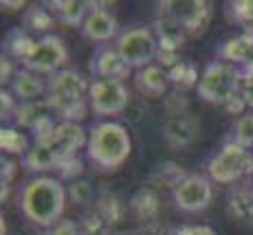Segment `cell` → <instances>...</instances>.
I'll list each match as a JSON object with an SVG mask.
<instances>
[{
	"label": "cell",
	"instance_id": "cell-2",
	"mask_svg": "<svg viewBox=\"0 0 253 235\" xmlns=\"http://www.w3.org/2000/svg\"><path fill=\"white\" fill-rule=\"evenodd\" d=\"M88 88L90 81H86L84 75L77 71L64 68L48 77L46 81V97L48 106L53 108L55 117L71 123H82L88 115Z\"/></svg>",
	"mask_w": 253,
	"mask_h": 235
},
{
	"label": "cell",
	"instance_id": "cell-20",
	"mask_svg": "<svg viewBox=\"0 0 253 235\" xmlns=\"http://www.w3.org/2000/svg\"><path fill=\"white\" fill-rule=\"evenodd\" d=\"M57 165H60V158L48 148V143H33L27 154L22 156V167L33 171V174H44L48 169H57Z\"/></svg>",
	"mask_w": 253,
	"mask_h": 235
},
{
	"label": "cell",
	"instance_id": "cell-3",
	"mask_svg": "<svg viewBox=\"0 0 253 235\" xmlns=\"http://www.w3.org/2000/svg\"><path fill=\"white\" fill-rule=\"evenodd\" d=\"M132 152V139L128 130L115 121H99L88 130L86 156L97 169L115 171L128 160Z\"/></svg>",
	"mask_w": 253,
	"mask_h": 235
},
{
	"label": "cell",
	"instance_id": "cell-7",
	"mask_svg": "<svg viewBox=\"0 0 253 235\" xmlns=\"http://www.w3.org/2000/svg\"><path fill=\"white\" fill-rule=\"evenodd\" d=\"M66 62H69V48L62 38L53 36H40L36 40V46L31 48V53L27 55V60L22 62V68L38 75H55V73L64 71Z\"/></svg>",
	"mask_w": 253,
	"mask_h": 235
},
{
	"label": "cell",
	"instance_id": "cell-18",
	"mask_svg": "<svg viewBox=\"0 0 253 235\" xmlns=\"http://www.w3.org/2000/svg\"><path fill=\"white\" fill-rule=\"evenodd\" d=\"M46 9L55 16L57 22L66 27H80L90 13V2L86 0H46Z\"/></svg>",
	"mask_w": 253,
	"mask_h": 235
},
{
	"label": "cell",
	"instance_id": "cell-37",
	"mask_svg": "<svg viewBox=\"0 0 253 235\" xmlns=\"http://www.w3.org/2000/svg\"><path fill=\"white\" fill-rule=\"evenodd\" d=\"M172 235H216V231L207 224H185V227L176 229Z\"/></svg>",
	"mask_w": 253,
	"mask_h": 235
},
{
	"label": "cell",
	"instance_id": "cell-6",
	"mask_svg": "<svg viewBox=\"0 0 253 235\" xmlns=\"http://www.w3.org/2000/svg\"><path fill=\"white\" fill-rule=\"evenodd\" d=\"M119 55L126 60V64L130 68H145L150 64H154L161 53L154 36L152 27H132L121 31V36L115 42Z\"/></svg>",
	"mask_w": 253,
	"mask_h": 235
},
{
	"label": "cell",
	"instance_id": "cell-39",
	"mask_svg": "<svg viewBox=\"0 0 253 235\" xmlns=\"http://www.w3.org/2000/svg\"><path fill=\"white\" fill-rule=\"evenodd\" d=\"M13 174H16V165L9 158H2V200H4V196H7V189H9V183H11Z\"/></svg>",
	"mask_w": 253,
	"mask_h": 235
},
{
	"label": "cell",
	"instance_id": "cell-36",
	"mask_svg": "<svg viewBox=\"0 0 253 235\" xmlns=\"http://www.w3.org/2000/svg\"><path fill=\"white\" fill-rule=\"evenodd\" d=\"M16 97L11 90H2L0 92V110H2V119H9L11 115H16L18 106H16Z\"/></svg>",
	"mask_w": 253,
	"mask_h": 235
},
{
	"label": "cell",
	"instance_id": "cell-29",
	"mask_svg": "<svg viewBox=\"0 0 253 235\" xmlns=\"http://www.w3.org/2000/svg\"><path fill=\"white\" fill-rule=\"evenodd\" d=\"M225 7L229 22H236L245 29L253 27V0H233V2H227Z\"/></svg>",
	"mask_w": 253,
	"mask_h": 235
},
{
	"label": "cell",
	"instance_id": "cell-5",
	"mask_svg": "<svg viewBox=\"0 0 253 235\" xmlns=\"http://www.w3.org/2000/svg\"><path fill=\"white\" fill-rule=\"evenodd\" d=\"M207 176L216 185H236L253 176V152L227 141L218 154L207 163Z\"/></svg>",
	"mask_w": 253,
	"mask_h": 235
},
{
	"label": "cell",
	"instance_id": "cell-1",
	"mask_svg": "<svg viewBox=\"0 0 253 235\" xmlns=\"http://www.w3.org/2000/svg\"><path fill=\"white\" fill-rule=\"evenodd\" d=\"M66 189L60 178L51 176H36L31 178L20 192V207L22 215L31 224L42 229H51L60 222L66 209Z\"/></svg>",
	"mask_w": 253,
	"mask_h": 235
},
{
	"label": "cell",
	"instance_id": "cell-33",
	"mask_svg": "<svg viewBox=\"0 0 253 235\" xmlns=\"http://www.w3.org/2000/svg\"><path fill=\"white\" fill-rule=\"evenodd\" d=\"M55 171H57V178H60V180L73 183V180H77L82 176V171H84V163H82L77 156H73V158L62 160V163L57 165Z\"/></svg>",
	"mask_w": 253,
	"mask_h": 235
},
{
	"label": "cell",
	"instance_id": "cell-9",
	"mask_svg": "<svg viewBox=\"0 0 253 235\" xmlns=\"http://www.w3.org/2000/svg\"><path fill=\"white\" fill-rule=\"evenodd\" d=\"M88 106L97 117L124 115L130 106V92L124 81L117 79H92L88 88Z\"/></svg>",
	"mask_w": 253,
	"mask_h": 235
},
{
	"label": "cell",
	"instance_id": "cell-14",
	"mask_svg": "<svg viewBox=\"0 0 253 235\" xmlns=\"http://www.w3.org/2000/svg\"><path fill=\"white\" fill-rule=\"evenodd\" d=\"M216 60L229 62L233 66H251L253 64V27L245 29L238 36H231L220 42L216 48Z\"/></svg>",
	"mask_w": 253,
	"mask_h": 235
},
{
	"label": "cell",
	"instance_id": "cell-38",
	"mask_svg": "<svg viewBox=\"0 0 253 235\" xmlns=\"http://www.w3.org/2000/svg\"><path fill=\"white\" fill-rule=\"evenodd\" d=\"M13 77H16V71H13V62L9 60L7 55H2V60H0V81H2V84H11Z\"/></svg>",
	"mask_w": 253,
	"mask_h": 235
},
{
	"label": "cell",
	"instance_id": "cell-35",
	"mask_svg": "<svg viewBox=\"0 0 253 235\" xmlns=\"http://www.w3.org/2000/svg\"><path fill=\"white\" fill-rule=\"evenodd\" d=\"M46 235H82L80 224H75L73 220H60L57 224H53L48 229Z\"/></svg>",
	"mask_w": 253,
	"mask_h": 235
},
{
	"label": "cell",
	"instance_id": "cell-4",
	"mask_svg": "<svg viewBox=\"0 0 253 235\" xmlns=\"http://www.w3.org/2000/svg\"><path fill=\"white\" fill-rule=\"evenodd\" d=\"M240 81H242L240 66L216 60V62H209L203 68L196 90L203 101L225 108L240 92Z\"/></svg>",
	"mask_w": 253,
	"mask_h": 235
},
{
	"label": "cell",
	"instance_id": "cell-8",
	"mask_svg": "<svg viewBox=\"0 0 253 235\" xmlns=\"http://www.w3.org/2000/svg\"><path fill=\"white\" fill-rule=\"evenodd\" d=\"M159 7H161V16L176 20L189 38L203 36L213 16L211 2L205 0H168V2H159Z\"/></svg>",
	"mask_w": 253,
	"mask_h": 235
},
{
	"label": "cell",
	"instance_id": "cell-12",
	"mask_svg": "<svg viewBox=\"0 0 253 235\" xmlns=\"http://www.w3.org/2000/svg\"><path fill=\"white\" fill-rule=\"evenodd\" d=\"M40 143H48V148L55 152V156L62 163V160L77 156V150L86 148V143H88V132L82 128V123L60 121L55 132H53L46 141H40Z\"/></svg>",
	"mask_w": 253,
	"mask_h": 235
},
{
	"label": "cell",
	"instance_id": "cell-10",
	"mask_svg": "<svg viewBox=\"0 0 253 235\" xmlns=\"http://www.w3.org/2000/svg\"><path fill=\"white\" fill-rule=\"evenodd\" d=\"M172 198L178 211H185V213L205 211L213 200L211 180H209V176L187 174V178L172 189Z\"/></svg>",
	"mask_w": 253,
	"mask_h": 235
},
{
	"label": "cell",
	"instance_id": "cell-23",
	"mask_svg": "<svg viewBox=\"0 0 253 235\" xmlns=\"http://www.w3.org/2000/svg\"><path fill=\"white\" fill-rule=\"evenodd\" d=\"M33 46H36V38H33L29 31H24L22 27H18V29H11V31L7 33V38H4V44H2L4 53L2 55H7L9 60L13 57V60L24 62Z\"/></svg>",
	"mask_w": 253,
	"mask_h": 235
},
{
	"label": "cell",
	"instance_id": "cell-19",
	"mask_svg": "<svg viewBox=\"0 0 253 235\" xmlns=\"http://www.w3.org/2000/svg\"><path fill=\"white\" fill-rule=\"evenodd\" d=\"M11 92L18 101L29 104V101H38L46 92V81L42 79V75L31 73L27 68H18L16 77L11 81Z\"/></svg>",
	"mask_w": 253,
	"mask_h": 235
},
{
	"label": "cell",
	"instance_id": "cell-17",
	"mask_svg": "<svg viewBox=\"0 0 253 235\" xmlns=\"http://www.w3.org/2000/svg\"><path fill=\"white\" fill-rule=\"evenodd\" d=\"M152 31L157 36V42H159V48L165 53H178L183 48L185 40H187V31L178 24L176 20L168 16H159L157 20L152 22Z\"/></svg>",
	"mask_w": 253,
	"mask_h": 235
},
{
	"label": "cell",
	"instance_id": "cell-24",
	"mask_svg": "<svg viewBox=\"0 0 253 235\" xmlns=\"http://www.w3.org/2000/svg\"><path fill=\"white\" fill-rule=\"evenodd\" d=\"M55 16L46 9V4H31L29 9H24V16H22V29L29 33H44L48 36V31L53 29L55 24Z\"/></svg>",
	"mask_w": 253,
	"mask_h": 235
},
{
	"label": "cell",
	"instance_id": "cell-30",
	"mask_svg": "<svg viewBox=\"0 0 253 235\" xmlns=\"http://www.w3.org/2000/svg\"><path fill=\"white\" fill-rule=\"evenodd\" d=\"M187 178V174L183 171V167H178L176 163H161L157 165V169L152 171V180H159L163 185H169V187H176L178 183Z\"/></svg>",
	"mask_w": 253,
	"mask_h": 235
},
{
	"label": "cell",
	"instance_id": "cell-31",
	"mask_svg": "<svg viewBox=\"0 0 253 235\" xmlns=\"http://www.w3.org/2000/svg\"><path fill=\"white\" fill-rule=\"evenodd\" d=\"M66 196H69L75 204H88L92 200V196H95V192H92L88 180L77 178V180H73V183H69V187H66Z\"/></svg>",
	"mask_w": 253,
	"mask_h": 235
},
{
	"label": "cell",
	"instance_id": "cell-26",
	"mask_svg": "<svg viewBox=\"0 0 253 235\" xmlns=\"http://www.w3.org/2000/svg\"><path fill=\"white\" fill-rule=\"evenodd\" d=\"M169 77V84L176 86V88H192V86H198V71L194 66L192 60H178L176 64H172L169 68H165Z\"/></svg>",
	"mask_w": 253,
	"mask_h": 235
},
{
	"label": "cell",
	"instance_id": "cell-13",
	"mask_svg": "<svg viewBox=\"0 0 253 235\" xmlns=\"http://www.w3.org/2000/svg\"><path fill=\"white\" fill-rule=\"evenodd\" d=\"M99 7H101L99 2H90V13L86 16L84 24H82V36L90 42H97V46L110 40L117 42V38L121 36L119 22H117L115 13L99 9Z\"/></svg>",
	"mask_w": 253,
	"mask_h": 235
},
{
	"label": "cell",
	"instance_id": "cell-40",
	"mask_svg": "<svg viewBox=\"0 0 253 235\" xmlns=\"http://www.w3.org/2000/svg\"><path fill=\"white\" fill-rule=\"evenodd\" d=\"M143 115H145L143 108H141V106H132V104L126 108V112H124V117L128 119V123H137V121H141V117H143Z\"/></svg>",
	"mask_w": 253,
	"mask_h": 235
},
{
	"label": "cell",
	"instance_id": "cell-15",
	"mask_svg": "<svg viewBox=\"0 0 253 235\" xmlns=\"http://www.w3.org/2000/svg\"><path fill=\"white\" fill-rule=\"evenodd\" d=\"M198 119L189 112L183 115H174L165 121L163 125V141L169 148H187L189 143H194L198 136Z\"/></svg>",
	"mask_w": 253,
	"mask_h": 235
},
{
	"label": "cell",
	"instance_id": "cell-27",
	"mask_svg": "<svg viewBox=\"0 0 253 235\" xmlns=\"http://www.w3.org/2000/svg\"><path fill=\"white\" fill-rule=\"evenodd\" d=\"M29 139L27 134H22V132H18L16 128H9V125H4L2 130H0V150L4 152V154H27L29 152Z\"/></svg>",
	"mask_w": 253,
	"mask_h": 235
},
{
	"label": "cell",
	"instance_id": "cell-16",
	"mask_svg": "<svg viewBox=\"0 0 253 235\" xmlns=\"http://www.w3.org/2000/svg\"><path fill=\"white\" fill-rule=\"evenodd\" d=\"M134 86L143 97L150 99H161L168 95L169 88V77L159 64H150L145 68H139L134 73Z\"/></svg>",
	"mask_w": 253,
	"mask_h": 235
},
{
	"label": "cell",
	"instance_id": "cell-34",
	"mask_svg": "<svg viewBox=\"0 0 253 235\" xmlns=\"http://www.w3.org/2000/svg\"><path fill=\"white\" fill-rule=\"evenodd\" d=\"M240 97L245 99L247 108L253 110V64L242 68V81H240Z\"/></svg>",
	"mask_w": 253,
	"mask_h": 235
},
{
	"label": "cell",
	"instance_id": "cell-41",
	"mask_svg": "<svg viewBox=\"0 0 253 235\" xmlns=\"http://www.w3.org/2000/svg\"><path fill=\"white\" fill-rule=\"evenodd\" d=\"M0 7H2V11L13 13V11H18V9L27 7V2H24V0H2V2H0Z\"/></svg>",
	"mask_w": 253,
	"mask_h": 235
},
{
	"label": "cell",
	"instance_id": "cell-21",
	"mask_svg": "<svg viewBox=\"0 0 253 235\" xmlns=\"http://www.w3.org/2000/svg\"><path fill=\"white\" fill-rule=\"evenodd\" d=\"M227 211L236 222L253 227V187H236L229 194Z\"/></svg>",
	"mask_w": 253,
	"mask_h": 235
},
{
	"label": "cell",
	"instance_id": "cell-22",
	"mask_svg": "<svg viewBox=\"0 0 253 235\" xmlns=\"http://www.w3.org/2000/svg\"><path fill=\"white\" fill-rule=\"evenodd\" d=\"M48 117H55L53 108L48 106L46 99H38V101H29V104L18 106L13 121H16L18 125H22V128L33 130L38 123H40V121L48 119Z\"/></svg>",
	"mask_w": 253,
	"mask_h": 235
},
{
	"label": "cell",
	"instance_id": "cell-25",
	"mask_svg": "<svg viewBox=\"0 0 253 235\" xmlns=\"http://www.w3.org/2000/svg\"><path fill=\"white\" fill-rule=\"evenodd\" d=\"M130 209L139 220H154L159 213V196L150 187H141L130 198Z\"/></svg>",
	"mask_w": 253,
	"mask_h": 235
},
{
	"label": "cell",
	"instance_id": "cell-11",
	"mask_svg": "<svg viewBox=\"0 0 253 235\" xmlns=\"http://www.w3.org/2000/svg\"><path fill=\"white\" fill-rule=\"evenodd\" d=\"M88 71L95 79H117L124 81L132 73V68L126 64V60L119 55L115 44H99L92 51Z\"/></svg>",
	"mask_w": 253,
	"mask_h": 235
},
{
	"label": "cell",
	"instance_id": "cell-28",
	"mask_svg": "<svg viewBox=\"0 0 253 235\" xmlns=\"http://www.w3.org/2000/svg\"><path fill=\"white\" fill-rule=\"evenodd\" d=\"M229 141H233V143H238L240 148H247V150L253 148V112H245L242 117H238L231 128Z\"/></svg>",
	"mask_w": 253,
	"mask_h": 235
},
{
	"label": "cell",
	"instance_id": "cell-32",
	"mask_svg": "<svg viewBox=\"0 0 253 235\" xmlns=\"http://www.w3.org/2000/svg\"><path fill=\"white\" fill-rule=\"evenodd\" d=\"M97 213H99L101 218L106 220V224H110V222H117V220L121 218V213H124V207H121V202L115 198V196H110V198H108V194H106L104 198L99 200Z\"/></svg>",
	"mask_w": 253,
	"mask_h": 235
}]
</instances>
